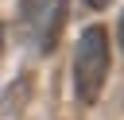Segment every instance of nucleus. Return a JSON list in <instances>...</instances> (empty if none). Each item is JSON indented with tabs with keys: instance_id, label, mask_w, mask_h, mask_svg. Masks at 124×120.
Instances as JSON below:
<instances>
[{
	"instance_id": "1",
	"label": "nucleus",
	"mask_w": 124,
	"mask_h": 120,
	"mask_svg": "<svg viewBox=\"0 0 124 120\" xmlns=\"http://www.w3.org/2000/svg\"><path fill=\"white\" fill-rule=\"evenodd\" d=\"M108 62H112V46H108V31L101 23L85 27L78 46H74V97L78 105H97L101 89L108 81Z\"/></svg>"
},
{
	"instance_id": "2",
	"label": "nucleus",
	"mask_w": 124,
	"mask_h": 120,
	"mask_svg": "<svg viewBox=\"0 0 124 120\" xmlns=\"http://www.w3.org/2000/svg\"><path fill=\"white\" fill-rule=\"evenodd\" d=\"M31 15L39 19L35 35H39V50L50 54L58 46V35L66 27V15H70V0H43V8H31Z\"/></svg>"
},
{
	"instance_id": "3",
	"label": "nucleus",
	"mask_w": 124,
	"mask_h": 120,
	"mask_svg": "<svg viewBox=\"0 0 124 120\" xmlns=\"http://www.w3.org/2000/svg\"><path fill=\"white\" fill-rule=\"evenodd\" d=\"M116 39H120V50H124V8H120V19H116Z\"/></svg>"
},
{
	"instance_id": "4",
	"label": "nucleus",
	"mask_w": 124,
	"mask_h": 120,
	"mask_svg": "<svg viewBox=\"0 0 124 120\" xmlns=\"http://www.w3.org/2000/svg\"><path fill=\"white\" fill-rule=\"evenodd\" d=\"M85 4H89V8H97V12H101V8H108V4H112V0H85Z\"/></svg>"
},
{
	"instance_id": "5",
	"label": "nucleus",
	"mask_w": 124,
	"mask_h": 120,
	"mask_svg": "<svg viewBox=\"0 0 124 120\" xmlns=\"http://www.w3.org/2000/svg\"><path fill=\"white\" fill-rule=\"evenodd\" d=\"M0 43H4V27H0Z\"/></svg>"
}]
</instances>
